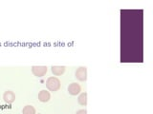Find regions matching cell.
Listing matches in <instances>:
<instances>
[{
  "mask_svg": "<svg viewBox=\"0 0 153 114\" xmlns=\"http://www.w3.org/2000/svg\"><path fill=\"white\" fill-rule=\"evenodd\" d=\"M46 87L50 91H56L60 88V81L56 77H49L46 81Z\"/></svg>",
  "mask_w": 153,
  "mask_h": 114,
  "instance_id": "1",
  "label": "cell"
},
{
  "mask_svg": "<svg viewBox=\"0 0 153 114\" xmlns=\"http://www.w3.org/2000/svg\"><path fill=\"white\" fill-rule=\"evenodd\" d=\"M33 74L36 77H42L47 73V66H33L32 68Z\"/></svg>",
  "mask_w": 153,
  "mask_h": 114,
  "instance_id": "2",
  "label": "cell"
},
{
  "mask_svg": "<svg viewBox=\"0 0 153 114\" xmlns=\"http://www.w3.org/2000/svg\"><path fill=\"white\" fill-rule=\"evenodd\" d=\"M75 77L79 81H86L87 79V69L85 66H80L76 70Z\"/></svg>",
  "mask_w": 153,
  "mask_h": 114,
  "instance_id": "3",
  "label": "cell"
},
{
  "mask_svg": "<svg viewBox=\"0 0 153 114\" xmlns=\"http://www.w3.org/2000/svg\"><path fill=\"white\" fill-rule=\"evenodd\" d=\"M3 99L6 103L12 104L14 102V100H16V94H14L13 91H12V90H7V91H5V93L3 95Z\"/></svg>",
  "mask_w": 153,
  "mask_h": 114,
  "instance_id": "4",
  "label": "cell"
},
{
  "mask_svg": "<svg viewBox=\"0 0 153 114\" xmlns=\"http://www.w3.org/2000/svg\"><path fill=\"white\" fill-rule=\"evenodd\" d=\"M80 90H81L80 86L76 83H72L68 87V92L71 95H78L80 92Z\"/></svg>",
  "mask_w": 153,
  "mask_h": 114,
  "instance_id": "5",
  "label": "cell"
},
{
  "mask_svg": "<svg viewBox=\"0 0 153 114\" xmlns=\"http://www.w3.org/2000/svg\"><path fill=\"white\" fill-rule=\"evenodd\" d=\"M51 98V95H50V92L47 91V90L43 89L41 91L38 93V100H39L40 102H43V103H46L50 100Z\"/></svg>",
  "mask_w": 153,
  "mask_h": 114,
  "instance_id": "6",
  "label": "cell"
},
{
  "mask_svg": "<svg viewBox=\"0 0 153 114\" xmlns=\"http://www.w3.org/2000/svg\"><path fill=\"white\" fill-rule=\"evenodd\" d=\"M65 71L64 66H52V72L55 75H61L63 74Z\"/></svg>",
  "mask_w": 153,
  "mask_h": 114,
  "instance_id": "7",
  "label": "cell"
},
{
  "mask_svg": "<svg viewBox=\"0 0 153 114\" xmlns=\"http://www.w3.org/2000/svg\"><path fill=\"white\" fill-rule=\"evenodd\" d=\"M78 101H79V104H81V106H86V104H87V93L86 92L81 93L79 96Z\"/></svg>",
  "mask_w": 153,
  "mask_h": 114,
  "instance_id": "8",
  "label": "cell"
},
{
  "mask_svg": "<svg viewBox=\"0 0 153 114\" xmlns=\"http://www.w3.org/2000/svg\"><path fill=\"white\" fill-rule=\"evenodd\" d=\"M22 113L23 114H36V109L33 106H26V107H24Z\"/></svg>",
  "mask_w": 153,
  "mask_h": 114,
  "instance_id": "9",
  "label": "cell"
},
{
  "mask_svg": "<svg viewBox=\"0 0 153 114\" xmlns=\"http://www.w3.org/2000/svg\"><path fill=\"white\" fill-rule=\"evenodd\" d=\"M76 114H87V111H86V109H80V110L76 111Z\"/></svg>",
  "mask_w": 153,
  "mask_h": 114,
  "instance_id": "10",
  "label": "cell"
}]
</instances>
